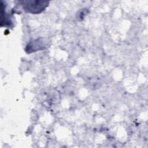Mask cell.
<instances>
[{
  "instance_id": "1",
  "label": "cell",
  "mask_w": 148,
  "mask_h": 148,
  "mask_svg": "<svg viewBox=\"0 0 148 148\" xmlns=\"http://www.w3.org/2000/svg\"><path fill=\"white\" fill-rule=\"evenodd\" d=\"M22 2L23 7L25 11L34 14L42 12L49 3L48 2L40 1H27Z\"/></svg>"
}]
</instances>
